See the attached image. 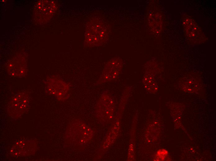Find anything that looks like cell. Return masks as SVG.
Instances as JSON below:
<instances>
[{
    "mask_svg": "<svg viewBox=\"0 0 216 161\" xmlns=\"http://www.w3.org/2000/svg\"><path fill=\"white\" fill-rule=\"evenodd\" d=\"M106 34L102 22L97 19H92L86 26L84 45L89 47L99 46L104 41Z\"/></svg>",
    "mask_w": 216,
    "mask_h": 161,
    "instance_id": "obj_1",
    "label": "cell"
},
{
    "mask_svg": "<svg viewBox=\"0 0 216 161\" xmlns=\"http://www.w3.org/2000/svg\"><path fill=\"white\" fill-rule=\"evenodd\" d=\"M29 105L28 95L24 92L19 93L14 95L9 102L8 113L12 117L17 118L27 110Z\"/></svg>",
    "mask_w": 216,
    "mask_h": 161,
    "instance_id": "obj_2",
    "label": "cell"
},
{
    "mask_svg": "<svg viewBox=\"0 0 216 161\" xmlns=\"http://www.w3.org/2000/svg\"><path fill=\"white\" fill-rule=\"evenodd\" d=\"M46 88L48 93L55 96L59 100L66 99L69 90V85L61 79L51 77L47 80Z\"/></svg>",
    "mask_w": 216,
    "mask_h": 161,
    "instance_id": "obj_3",
    "label": "cell"
},
{
    "mask_svg": "<svg viewBox=\"0 0 216 161\" xmlns=\"http://www.w3.org/2000/svg\"><path fill=\"white\" fill-rule=\"evenodd\" d=\"M121 66L118 59H115L110 61L106 65L97 84H101L116 79L119 75Z\"/></svg>",
    "mask_w": 216,
    "mask_h": 161,
    "instance_id": "obj_4",
    "label": "cell"
},
{
    "mask_svg": "<svg viewBox=\"0 0 216 161\" xmlns=\"http://www.w3.org/2000/svg\"><path fill=\"white\" fill-rule=\"evenodd\" d=\"M36 149L34 142L29 140H22L16 143L11 150L14 156H24L33 153Z\"/></svg>",
    "mask_w": 216,
    "mask_h": 161,
    "instance_id": "obj_5",
    "label": "cell"
},
{
    "mask_svg": "<svg viewBox=\"0 0 216 161\" xmlns=\"http://www.w3.org/2000/svg\"><path fill=\"white\" fill-rule=\"evenodd\" d=\"M9 75L13 77H21L26 73V64L23 58L16 57L10 61L7 65Z\"/></svg>",
    "mask_w": 216,
    "mask_h": 161,
    "instance_id": "obj_6",
    "label": "cell"
},
{
    "mask_svg": "<svg viewBox=\"0 0 216 161\" xmlns=\"http://www.w3.org/2000/svg\"><path fill=\"white\" fill-rule=\"evenodd\" d=\"M56 7V4L53 1H41L36 6V11L39 15L41 14V16L42 15L44 19L48 20L54 14Z\"/></svg>",
    "mask_w": 216,
    "mask_h": 161,
    "instance_id": "obj_7",
    "label": "cell"
},
{
    "mask_svg": "<svg viewBox=\"0 0 216 161\" xmlns=\"http://www.w3.org/2000/svg\"><path fill=\"white\" fill-rule=\"evenodd\" d=\"M184 26L187 27L189 28V29H185L187 36L192 41H196V39L200 38L201 34L199 27L195 22L191 18H188L185 19L184 21Z\"/></svg>",
    "mask_w": 216,
    "mask_h": 161,
    "instance_id": "obj_8",
    "label": "cell"
}]
</instances>
